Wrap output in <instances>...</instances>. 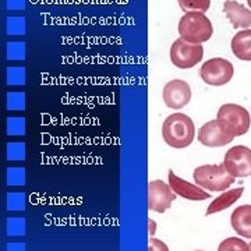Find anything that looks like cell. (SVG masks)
<instances>
[{"instance_id":"cell-1","label":"cell","mask_w":251,"mask_h":251,"mask_svg":"<svg viewBox=\"0 0 251 251\" xmlns=\"http://www.w3.org/2000/svg\"><path fill=\"white\" fill-rule=\"evenodd\" d=\"M196 135L194 122L183 113H173L163 120L162 137L172 148L183 150L193 143Z\"/></svg>"},{"instance_id":"cell-2","label":"cell","mask_w":251,"mask_h":251,"mask_svg":"<svg viewBox=\"0 0 251 251\" xmlns=\"http://www.w3.org/2000/svg\"><path fill=\"white\" fill-rule=\"evenodd\" d=\"M177 29L183 41L196 45H202L204 42L209 41L214 34L211 20L204 13H198V11L186 13L179 20Z\"/></svg>"},{"instance_id":"cell-3","label":"cell","mask_w":251,"mask_h":251,"mask_svg":"<svg viewBox=\"0 0 251 251\" xmlns=\"http://www.w3.org/2000/svg\"><path fill=\"white\" fill-rule=\"evenodd\" d=\"M196 184L208 191H225L234 183V179L229 172L226 171L224 163L218 165H202L196 168L193 173Z\"/></svg>"},{"instance_id":"cell-4","label":"cell","mask_w":251,"mask_h":251,"mask_svg":"<svg viewBox=\"0 0 251 251\" xmlns=\"http://www.w3.org/2000/svg\"><path fill=\"white\" fill-rule=\"evenodd\" d=\"M216 119L233 137L244 135L250 130V113L240 105L225 103L218 110Z\"/></svg>"},{"instance_id":"cell-5","label":"cell","mask_w":251,"mask_h":251,"mask_svg":"<svg viewBox=\"0 0 251 251\" xmlns=\"http://www.w3.org/2000/svg\"><path fill=\"white\" fill-rule=\"evenodd\" d=\"M234 67L232 63L222 57H214L206 60L200 69V77L208 85L222 87L232 80Z\"/></svg>"},{"instance_id":"cell-6","label":"cell","mask_w":251,"mask_h":251,"mask_svg":"<svg viewBox=\"0 0 251 251\" xmlns=\"http://www.w3.org/2000/svg\"><path fill=\"white\" fill-rule=\"evenodd\" d=\"M204 48L202 45H196L183 41L181 38L176 39L171 46V60L173 66L181 70H187L202 60Z\"/></svg>"},{"instance_id":"cell-7","label":"cell","mask_w":251,"mask_h":251,"mask_svg":"<svg viewBox=\"0 0 251 251\" xmlns=\"http://www.w3.org/2000/svg\"><path fill=\"white\" fill-rule=\"evenodd\" d=\"M224 165L233 177L251 176V150L246 145H234L225 153Z\"/></svg>"},{"instance_id":"cell-8","label":"cell","mask_w":251,"mask_h":251,"mask_svg":"<svg viewBox=\"0 0 251 251\" xmlns=\"http://www.w3.org/2000/svg\"><path fill=\"white\" fill-rule=\"evenodd\" d=\"M176 200V194L169 186L162 180H152L148 183V208L158 214H163L172 206Z\"/></svg>"},{"instance_id":"cell-9","label":"cell","mask_w":251,"mask_h":251,"mask_svg":"<svg viewBox=\"0 0 251 251\" xmlns=\"http://www.w3.org/2000/svg\"><path fill=\"white\" fill-rule=\"evenodd\" d=\"M233 135L218 122V119L206 122L205 125L201 126V128L198 130V141L209 148L227 145L233 141Z\"/></svg>"},{"instance_id":"cell-10","label":"cell","mask_w":251,"mask_h":251,"mask_svg":"<svg viewBox=\"0 0 251 251\" xmlns=\"http://www.w3.org/2000/svg\"><path fill=\"white\" fill-rule=\"evenodd\" d=\"M162 98L168 108L179 110L187 106L191 99V88L187 81L172 80L165 84L162 91Z\"/></svg>"},{"instance_id":"cell-11","label":"cell","mask_w":251,"mask_h":251,"mask_svg":"<svg viewBox=\"0 0 251 251\" xmlns=\"http://www.w3.org/2000/svg\"><path fill=\"white\" fill-rule=\"evenodd\" d=\"M169 186L173 190V193L176 196H179L181 198H186L190 201H204L211 197L209 193H206L205 190L202 187H200L198 184H193V183H188L184 179H181L179 176L175 175V172L169 171Z\"/></svg>"},{"instance_id":"cell-12","label":"cell","mask_w":251,"mask_h":251,"mask_svg":"<svg viewBox=\"0 0 251 251\" xmlns=\"http://www.w3.org/2000/svg\"><path fill=\"white\" fill-rule=\"evenodd\" d=\"M224 13L234 28L249 29L251 27V11L242 3L226 0L224 3Z\"/></svg>"},{"instance_id":"cell-13","label":"cell","mask_w":251,"mask_h":251,"mask_svg":"<svg viewBox=\"0 0 251 251\" xmlns=\"http://www.w3.org/2000/svg\"><path fill=\"white\" fill-rule=\"evenodd\" d=\"M230 224L239 236L251 239V205L237 206L232 212Z\"/></svg>"},{"instance_id":"cell-14","label":"cell","mask_w":251,"mask_h":251,"mask_svg":"<svg viewBox=\"0 0 251 251\" xmlns=\"http://www.w3.org/2000/svg\"><path fill=\"white\" fill-rule=\"evenodd\" d=\"M230 48L237 59L244 62H251V29L239 31L232 38Z\"/></svg>"},{"instance_id":"cell-15","label":"cell","mask_w":251,"mask_h":251,"mask_svg":"<svg viewBox=\"0 0 251 251\" xmlns=\"http://www.w3.org/2000/svg\"><path fill=\"white\" fill-rule=\"evenodd\" d=\"M243 191H244V188L237 187L233 188V190H227L226 193H222L219 197H216L212 201V204L208 205V208H206V215H212V214H216V212H221V211L227 209L229 206L233 205L234 202L242 197Z\"/></svg>"},{"instance_id":"cell-16","label":"cell","mask_w":251,"mask_h":251,"mask_svg":"<svg viewBox=\"0 0 251 251\" xmlns=\"http://www.w3.org/2000/svg\"><path fill=\"white\" fill-rule=\"evenodd\" d=\"M180 9L186 13L198 11V13H206L211 6V0H177Z\"/></svg>"},{"instance_id":"cell-17","label":"cell","mask_w":251,"mask_h":251,"mask_svg":"<svg viewBox=\"0 0 251 251\" xmlns=\"http://www.w3.org/2000/svg\"><path fill=\"white\" fill-rule=\"evenodd\" d=\"M218 251H250L249 244L239 237H227L219 243Z\"/></svg>"},{"instance_id":"cell-18","label":"cell","mask_w":251,"mask_h":251,"mask_svg":"<svg viewBox=\"0 0 251 251\" xmlns=\"http://www.w3.org/2000/svg\"><path fill=\"white\" fill-rule=\"evenodd\" d=\"M148 251H169V247L165 242L156 237H151L148 242Z\"/></svg>"},{"instance_id":"cell-19","label":"cell","mask_w":251,"mask_h":251,"mask_svg":"<svg viewBox=\"0 0 251 251\" xmlns=\"http://www.w3.org/2000/svg\"><path fill=\"white\" fill-rule=\"evenodd\" d=\"M247 3H249V6H250V9H251V0H247Z\"/></svg>"},{"instance_id":"cell-20","label":"cell","mask_w":251,"mask_h":251,"mask_svg":"<svg viewBox=\"0 0 251 251\" xmlns=\"http://www.w3.org/2000/svg\"><path fill=\"white\" fill-rule=\"evenodd\" d=\"M249 249H250V251H251V242L249 243Z\"/></svg>"},{"instance_id":"cell-21","label":"cell","mask_w":251,"mask_h":251,"mask_svg":"<svg viewBox=\"0 0 251 251\" xmlns=\"http://www.w3.org/2000/svg\"><path fill=\"white\" fill-rule=\"evenodd\" d=\"M197 251H202V250H197Z\"/></svg>"}]
</instances>
